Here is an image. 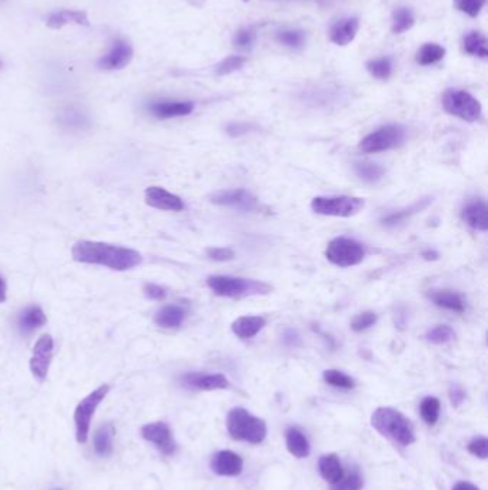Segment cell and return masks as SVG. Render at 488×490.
Listing matches in <instances>:
<instances>
[{"instance_id":"cell-1","label":"cell","mask_w":488,"mask_h":490,"mask_svg":"<svg viewBox=\"0 0 488 490\" xmlns=\"http://www.w3.org/2000/svg\"><path fill=\"white\" fill-rule=\"evenodd\" d=\"M72 257L82 264L102 266L113 271H128L142 262V255L136 250L86 239L74 245Z\"/></svg>"},{"instance_id":"cell-2","label":"cell","mask_w":488,"mask_h":490,"mask_svg":"<svg viewBox=\"0 0 488 490\" xmlns=\"http://www.w3.org/2000/svg\"><path fill=\"white\" fill-rule=\"evenodd\" d=\"M371 425L378 433L401 446H410L415 442L412 423L397 409L378 407L371 416Z\"/></svg>"},{"instance_id":"cell-3","label":"cell","mask_w":488,"mask_h":490,"mask_svg":"<svg viewBox=\"0 0 488 490\" xmlns=\"http://www.w3.org/2000/svg\"><path fill=\"white\" fill-rule=\"evenodd\" d=\"M226 429L232 439L259 445L267 437V423L243 407H234L226 417Z\"/></svg>"},{"instance_id":"cell-4","label":"cell","mask_w":488,"mask_h":490,"mask_svg":"<svg viewBox=\"0 0 488 490\" xmlns=\"http://www.w3.org/2000/svg\"><path fill=\"white\" fill-rule=\"evenodd\" d=\"M208 287L219 297L239 299L247 295H264L272 291V287L258 279H247L230 275H211L206 279Z\"/></svg>"},{"instance_id":"cell-5","label":"cell","mask_w":488,"mask_h":490,"mask_svg":"<svg viewBox=\"0 0 488 490\" xmlns=\"http://www.w3.org/2000/svg\"><path fill=\"white\" fill-rule=\"evenodd\" d=\"M109 390H111L109 384H102V386H99L85 398H82L80 403L76 406L74 420L76 426V440L80 445L86 443V440H88L92 417L95 416V412L98 410L99 405L104 400V397L108 396Z\"/></svg>"},{"instance_id":"cell-6","label":"cell","mask_w":488,"mask_h":490,"mask_svg":"<svg viewBox=\"0 0 488 490\" xmlns=\"http://www.w3.org/2000/svg\"><path fill=\"white\" fill-rule=\"evenodd\" d=\"M365 201L358 197H315L311 202L313 213L329 217L348 218L362 211Z\"/></svg>"},{"instance_id":"cell-7","label":"cell","mask_w":488,"mask_h":490,"mask_svg":"<svg viewBox=\"0 0 488 490\" xmlns=\"http://www.w3.org/2000/svg\"><path fill=\"white\" fill-rule=\"evenodd\" d=\"M325 257L334 266L353 267L364 259L365 248L362 247V244L353 238L338 237L329 241L325 250Z\"/></svg>"},{"instance_id":"cell-8","label":"cell","mask_w":488,"mask_h":490,"mask_svg":"<svg viewBox=\"0 0 488 490\" xmlns=\"http://www.w3.org/2000/svg\"><path fill=\"white\" fill-rule=\"evenodd\" d=\"M443 107L450 115L468 122H474L481 116V103L461 89H448L443 96Z\"/></svg>"},{"instance_id":"cell-9","label":"cell","mask_w":488,"mask_h":490,"mask_svg":"<svg viewBox=\"0 0 488 490\" xmlns=\"http://www.w3.org/2000/svg\"><path fill=\"white\" fill-rule=\"evenodd\" d=\"M406 139V129L399 125H386L370 135L365 136L359 142V149L373 153L382 152L399 147Z\"/></svg>"},{"instance_id":"cell-10","label":"cell","mask_w":488,"mask_h":490,"mask_svg":"<svg viewBox=\"0 0 488 490\" xmlns=\"http://www.w3.org/2000/svg\"><path fill=\"white\" fill-rule=\"evenodd\" d=\"M209 201L219 206L241 209V211H258L260 208L258 198L252 194V192L243 188L217 191L209 197Z\"/></svg>"},{"instance_id":"cell-11","label":"cell","mask_w":488,"mask_h":490,"mask_svg":"<svg viewBox=\"0 0 488 490\" xmlns=\"http://www.w3.org/2000/svg\"><path fill=\"white\" fill-rule=\"evenodd\" d=\"M55 341L49 334L39 337L33 347V353L30 357V372L39 381H45L50 369L52 359H54Z\"/></svg>"},{"instance_id":"cell-12","label":"cell","mask_w":488,"mask_h":490,"mask_svg":"<svg viewBox=\"0 0 488 490\" xmlns=\"http://www.w3.org/2000/svg\"><path fill=\"white\" fill-rule=\"evenodd\" d=\"M141 434L145 440L155 445L165 456H170L177 451V443L173 440L172 430L165 422L148 423L141 429Z\"/></svg>"},{"instance_id":"cell-13","label":"cell","mask_w":488,"mask_h":490,"mask_svg":"<svg viewBox=\"0 0 488 490\" xmlns=\"http://www.w3.org/2000/svg\"><path fill=\"white\" fill-rule=\"evenodd\" d=\"M145 201L149 206L162 209V211H182L185 208L184 201L172 192L161 187H149L145 191Z\"/></svg>"},{"instance_id":"cell-14","label":"cell","mask_w":488,"mask_h":490,"mask_svg":"<svg viewBox=\"0 0 488 490\" xmlns=\"http://www.w3.org/2000/svg\"><path fill=\"white\" fill-rule=\"evenodd\" d=\"M182 384L188 389L203 390V392L223 390V389H230V386H231L230 380L221 373H217V374L190 373V374H186L182 377Z\"/></svg>"},{"instance_id":"cell-15","label":"cell","mask_w":488,"mask_h":490,"mask_svg":"<svg viewBox=\"0 0 488 490\" xmlns=\"http://www.w3.org/2000/svg\"><path fill=\"white\" fill-rule=\"evenodd\" d=\"M132 58H133L132 46L128 42L119 39L113 43L109 54L104 55L100 59L99 66L102 69H107V71H118V69H124L125 66H128Z\"/></svg>"},{"instance_id":"cell-16","label":"cell","mask_w":488,"mask_h":490,"mask_svg":"<svg viewBox=\"0 0 488 490\" xmlns=\"http://www.w3.org/2000/svg\"><path fill=\"white\" fill-rule=\"evenodd\" d=\"M211 469L219 476H239L243 469V460L234 451L222 450L212 456Z\"/></svg>"},{"instance_id":"cell-17","label":"cell","mask_w":488,"mask_h":490,"mask_svg":"<svg viewBox=\"0 0 488 490\" xmlns=\"http://www.w3.org/2000/svg\"><path fill=\"white\" fill-rule=\"evenodd\" d=\"M151 114L158 119H170L192 114V102H155L149 107Z\"/></svg>"},{"instance_id":"cell-18","label":"cell","mask_w":488,"mask_h":490,"mask_svg":"<svg viewBox=\"0 0 488 490\" xmlns=\"http://www.w3.org/2000/svg\"><path fill=\"white\" fill-rule=\"evenodd\" d=\"M358 29H359L358 17H345V19L338 21L333 26L329 33V38L335 45L345 46L355 39Z\"/></svg>"},{"instance_id":"cell-19","label":"cell","mask_w":488,"mask_h":490,"mask_svg":"<svg viewBox=\"0 0 488 490\" xmlns=\"http://www.w3.org/2000/svg\"><path fill=\"white\" fill-rule=\"evenodd\" d=\"M47 319L43 310L38 306H30L23 310L19 314V317H17V328H19L22 334H32L33 331L43 327Z\"/></svg>"},{"instance_id":"cell-20","label":"cell","mask_w":488,"mask_h":490,"mask_svg":"<svg viewBox=\"0 0 488 490\" xmlns=\"http://www.w3.org/2000/svg\"><path fill=\"white\" fill-rule=\"evenodd\" d=\"M46 25L50 29H62L66 25H79V26H88L89 25V17L86 14V12L82 10H59L52 13Z\"/></svg>"},{"instance_id":"cell-21","label":"cell","mask_w":488,"mask_h":490,"mask_svg":"<svg viewBox=\"0 0 488 490\" xmlns=\"http://www.w3.org/2000/svg\"><path fill=\"white\" fill-rule=\"evenodd\" d=\"M461 218L474 230L485 233L488 228V217H487V205L483 201H474L467 204L463 211Z\"/></svg>"},{"instance_id":"cell-22","label":"cell","mask_w":488,"mask_h":490,"mask_svg":"<svg viewBox=\"0 0 488 490\" xmlns=\"http://www.w3.org/2000/svg\"><path fill=\"white\" fill-rule=\"evenodd\" d=\"M267 321L264 317L260 316H245V317H239L236 319L232 326L231 330L234 334L239 339H252L254 336H256L258 332L265 327Z\"/></svg>"},{"instance_id":"cell-23","label":"cell","mask_w":488,"mask_h":490,"mask_svg":"<svg viewBox=\"0 0 488 490\" xmlns=\"http://www.w3.org/2000/svg\"><path fill=\"white\" fill-rule=\"evenodd\" d=\"M186 312L179 306H165L155 314V323L162 328H178L184 320Z\"/></svg>"},{"instance_id":"cell-24","label":"cell","mask_w":488,"mask_h":490,"mask_svg":"<svg viewBox=\"0 0 488 490\" xmlns=\"http://www.w3.org/2000/svg\"><path fill=\"white\" fill-rule=\"evenodd\" d=\"M318 466H320L321 476L331 484H335L344 476L341 462H340L337 454H334V453L324 454V456L320 459Z\"/></svg>"},{"instance_id":"cell-25","label":"cell","mask_w":488,"mask_h":490,"mask_svg":"<svg viewBox=\"0 0 488 490\" xmlns=\"http://www.w3.org/2000/svg\"><path fill=\"white\" fill-rule=\"evenodd\" d=\"M285 437H287V449L292 456L298 459L308 458L309 443L301 430H298L296 427H289L285 433Z\"/></svg>"},{"instance_id":"cell-26","label":"cell","mask_w":488,"mask_h":490,"mask_svg":"<svg viewBox=\"0 0 488 490\" xmlns=\"http://www.w3.org/2000/svg\"><path fill=\"white\" fill-rule=\"evenodd\" d=\"M430 299L434 301L435 306L450 311L463 312L465 310V303L463 300V297L454 291H450V290L435 291L430 294Z\"/></svg>"},{"instance_id":"cell-27","label":"cell","mask_w":488,"mask_h":490,"mask_svg":"<svg viewBox=\"0 0 488 490\" xmlns=\"http://www.w3.org/2000/svg\"><path fill=\"white\" fill-rule=\"evenodd\" d=\"M59 122L60 125L66 129H74V131H80L89 127V118L82 109L69 107L63 109L59 115Z\"/></svg>"},{"instance_id":"cell-28","label":"cell","mask_w":488,"mask_h":490,"mask_svg":"<svg viewBox=\"0 0 488 490\" xmlns=\"http://www.w3.org/2000/svg\"><path fill=\"white\" fill-rule=\"evenodd\" d=\"M113 439H115V427L112 423L99 427L95 433L93 446L95 451L99 456H109L113 450Z\"/></svg>"},{"instance_id":"cell-29","label":"cell","mask_w":488,"mask_h":490,"mask_svg":"<svg viewBox=\"0 0 488 490\" xmlns=\"http://www.w3.org/2000/svg\"><path fill=\"white\" fill-rule=\"evenodd\" d=\"M464 50L468 55L478 56V58H487L488 56V49H487V39L483 33L473 30L469 32L467 36L464 38Z\"/></svg>"},{"instance_id":"cell-30","label":"cell","mask_w":488,"mask_h":490,"mask_svg":"<svg viewBox=\"0 0 488 490\" xmlns=\"http://www.w3.org/2000/svg\"><path fill=\"white\" fill-rule=\"evenodd\" d=\"M354 171L357 173V177H359L362 181L374 184L379 181L384 177L386 169L378 164L370 162V161H362V162H355L354 164Z\"/></svg>"},{"instance_id":"cell-31","label":"cell","mask_w":488,"mask_h":490,"mask_svg":"<svg viewBox=\"0 0 488 490\" xmlns=\"http://www.w3.org/2000/svg\"><path fill=\"white\" fill-rule=\"evenodd\" d=\"M444 56H445V49L443 46H440L439 43H425L420 50H418L415 59L420 65L428 66L440 62Z\"/></svg>"},{"instance_id":"cell-32","label":"cell","mask_w":488,"mask_h":490,"mask_svg":"<svg viewBox=\"0 0 488 490\" xmlns=\"http://www.w3.org/2000/svg\"><path fill=\"white\" fill-rule=\"evenodd\" d=\"M415 23L414 14L408 8H398L392 14V33L401 34L410 30Z\"/></svg>"},{"instance_id":"cell-33","label":"cell","mask_w":488,"mask_h":490,"mask_svg":"<svg viewBox=\"0 0 488 490\" xmlns=\"http://www.w3.org/2000/svg\"><path fill=\"white\" fill-rule=\"evenodd\" d=\"M428 204H430V200H428V198L420 200L418 202L412 204L410 208L403 209V211H398V213L390 214L388 217H386L384 220H382V222H384V225H386V226H394V225H398L399 222L406 221L407 218H410L411 215L417 214L418 211H421V209H424Z\"/></svg>"},{"instance_id":"cell-34","label":"cell","mask_w":488,"mask_h":490,"mask_svg":"<svg viewBox=\"0 0 488 490\" xmlns=\"http://www.w3.org/2000/svg\"><path fill=\"white\" fill-rule=\"evenodd\" d=\"M420 413L427 425L434 426L440 416V400L437 397H425L421 401Z\"/></svg>"},{"instance_id":"cell-35","label":"cell","mask_w":488,"mask_h":490,"mask_svg":"<svg viewBox=\"0 0 488 490\" xmlns=\"http://www.w3.org/2000/svg\"><path fill=\"white\" fill-rule=\"evenodd\" d=\"M322 377L326 384H329V386H334V387L350 390V389H354V386H355V381L350 376H346L345 373L338 372V370H325Z\"/></svg>"},{"instance_id":"cell-36","label":"cell","mask_w":488,"mask_h":490,"mask_svg":"<svg viewBox=\"0 0 488 490\" xmlns=\"http://www.w3.org/2000/svg\"><path fill=\"white\" fill-rule=\"evenodd\" d=\"M367 69H368V72L374 78L386 81V79H388L391 76L392 62H391L390 58H379V59L368 62L367 63Z\"/></svg>"},{"instance_id":"cell-37","label":"cell","mask_w":488,"mask_h":490,"mask_svg":"<svg viewBox=\"0 0 488 490\" xmlns=\"http://www.w3.org/2000/svg\"><path fill=\"white\" fill-rule=\"evenodd\" d=\"M276 39L291 49H300L305 43V34L301 30H282L276 34Z\"/></svg>"},{"instance_id":"cell-38","label":"cell","mask_w":488,"mask_h":490,"mask_svg":"<svg viewBox=\"0 0 488 490\" xmlns=\"http://www.w3.org/2000/svg\"><path fill=\"white\" fill-rule=\"evenodd\" d=\"M456 337L454 330L450 326H439L427 332V340L432 344H445Z\"/></svg>"},{"instance_id":"cell-39","label":"cell","mask_w":488,"mask_h":490,"mask_svg":"<svg viewBox=\"0 0 488 490\" xmlns=\"http://www.w3.org/2000/svg\"><path fill=\"white\" fill-rule=\"evenodd\" d=\"M243 63H245V58H242V56H230V58H226L223 59L218 66H217V74L223 76V75H230L235 71H238V69H241L243 66Z\"/></svg>"},{"instance_id":"cell-40","label":"cell","mask_w":488,"mask_h":490,"mask_svg":"<svg viewBox=\"0 0 488 490\" xmlns=\"http://www.w3.org/2000/svg\"><path fill=\"white\" fill-rule=\"evenodd\" d=\"M378 317L374 311H365L362 314H358V316L353 320L351 328L357 332L368 330L370 327H373L377 323Z\"/></svg>"},{"instance_id":"cell-41","label":"cell","mask_w":488,"mask_h":490,"mask_svg":"<svg viewBox=\"0 0 488 490\" xmlns=\"http://www.w3.org/2000/svg\"><path fill=\"white\" fill-rule=\"evenodd\" d=\"M454 2L458 10L467 13L472 17H477L487 0H454Z\"/></svg>"},{"instance_id":"cell-42","label":"cell","mask_w":488,"mask_h":490,"mask_svg":"<svg viewBox=\"0 0 488 490\" xmlns=\"http://www.w3.org/2000/svg\"><path fill=\"white\" fill-rule=\"evenodd\" d=\"M364 486V480L359 476V473L354 471L350 476H346L345 479H341L337 482L331 490H361Z\"/></svg>"},{"instance_id":"cell-43","label":"cell","mask_w":488,"mask_h":490,"mask_svg":"<svg viewBox=\"0 0 488 490\" xmlns=\"http://www.w3.org/2000/svg\"><path fill=\"white\" fill-rule=\"evenodd\" d=\"M468 451L474 454V456L480 458V459H487L488 454V442L485 437L483 436H477L474 439L468 443Z\"/></svg>"},{"instance_id":"cell-44","label":"cell","mask_w":488,"mask_h":490,"mask_svg":"<svg viewBox=\"0 0 488 490\" xmlns=\"http://www.w3.org/2000/svg\"><path fill=\"white\" fill-rule=\"evenodd\" d=\"M255 41V33L251 29H241L235 33L234 45L241 49H248Z\"/></svg>"},{"instance_id":"cell-45","label":"cell","mask_w":488,"mask_h":490,"mask_svg":"<svg viewBox=\"0 0 488 490\" xmlns=\"http://www.w3.org/2000/svg\"><path fill=\"white\" fill-rule=\"evenodd\" d=\"M206 255L214 259V261H219V262H223V261H231L235 258V253L232 248H228V247H212V248H208L206 250Z\"/></svg>"},{"instance_id":"cell-46","label":"cell","mask_w":488,"mask_h":490,"mask_svg":"<svg viewBox=\"0 0 488 490\" xmlns=\"http://www.w3.org/2000/svg\"><path fill=\"white\" fill-rule=\"evenodd\" d=\"M144 291H145V295L148 297V299L156 300V301H161L166 297L165 288H162L161 286H156V284H145Z\"/></svg>"},{"instance_id":"cell-47","label":"cell","mask_w":488,"mask_h":490,"mask_svg":"<svg viewBox=\"0 0 488 490\" xmlns=\"http://www.w3.org/2000/svg\"><path fill=\"white\" fill-rule=\"evenodd\" d=\"M450 398H451V403L452 406H460L464 398H465V393L464 390L460 387V386H451L450 389Z\"/></svg>"},{"instance_id":"cell-48","label":"cell","mask_w":488,"mask_h":490,"mask_svg":"<svg viewBox=\"0 0 488 490\" xmlns=\"http://www.w3.org/2000/svg\"><path fill=\"white\" fill-rule=\"evenodd\" d=\"M282 341L287 344V345H298L301 343V337L298 332H296V330H287L284 332V337H282Z\"/></svg>"},{"instance_id":"cell-49","label":"cell","mask_w":488,"mask_h":490,"mask_svg":"<svg viewBox=\"0 0 488 490\" xmlns=\"http://www.w3.org/2000/svg\"><path fill=\"white\" fill-rule=\"evenodd\" d=\"M8 299V284L6 279L0 275V303H5Z\"/></svg>"},{"instance_id":"cell-50","label":"cell","mask_w":488,"mask_h":490,"mask_svg":"<svg viewBox=\"0 0 488 490\" xmlns=\"http://www.w3.org/2000/svg\"><path fill=\"white\" fill-rule=\"evenodd\" d=\"M452 490H480V489L468 482H460L454 487H452Z\"/></svg>"},{"instance_id":"cell-51","label":"cell","mask_w":488,"mask_h":490,"mask_svg":"<svg viewBox=\"0 0 488 490\" xmlns=\"http://www.w3.org/2000/svg\"><path fill=\"white\" fill-rule=\"evenodd\" d=\"M0 67H2V62H0Z\"/></svg>"},{"instance_id":"cell-52","label":"cell","mask_w":488,"mask_h":490,"mask_svg":"<svg viewBox=\"0 0 488 490\" xmlns=\"http://www.w3.org/2000/svg\"><path fill=\"white\" fill-rule=\"evenodd\" d=\"M243 2H248V0H243Z\"/></svg>"}]
</instances>
